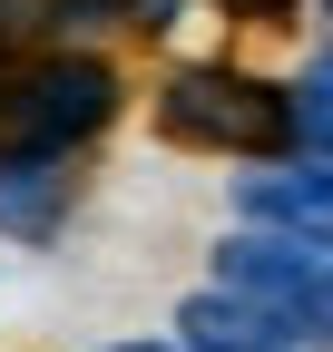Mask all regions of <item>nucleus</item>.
Here are the masks:
<instances>
[{"mask_svg":"<svg viewBox=\"0 0 333 352\" xmlns=\"http://www.w3.org/2000/svg\"><path fill=\"white\" fill-rule=\"evenodd\" d=\"M157 138L265 166V157H294V108H284V78H255L235 59H177L157 78Z\"/></svg>","mask_w":333,"mask_h":352,"instance_id":"f257e3e1","label":"nucleus"},{"mask_svg":"<svg viewBox=\"0 0 333 352\" xmlns=\"http://www.w3.org/2000/svg\"><path fill=\"white\" fill-rule=\"evenodd\" d=\"M118 108H128V78L89 39H59V50H30V59L0 69V147L78 157L89 138L118 127Z\"/></svg>","mask_w":333,"mask_h":352,"instance_id":"f03ea898","label":"nucleus"},{"mask_svg":"<svg viewBox=\"0 0 333 352\" xmlns=\"http://www.w3.org/2000/svg\"><path fill=\"white\" fill-rule=\"evenodd\" d=\"M206 284H235L245 303H265L304 352H333V254H314L294 235H265V226H235L216 245V274Z\"/></svg>","mask_w":333,"mask_h":352,"instance_id":"7ed1b4c3","label":"nucleus"},{"mask_svg":"<svg viewBox=\"0 0 333 352\" xmlns=\"http://www.w3.org/2000/svg\"><path fill=\"white\" fill-rule=\"evenodd\" d=\"M235 226H265V235H294L314 254H333V166L323 157H265L235 176Z\"/></svg>","mask_w":333,"mask_h":352,"instance_id":"20e7f679","label":"nucleus"},{"mask_svg":"<svg viewBox=\"0 0 333 352\" xmlns=\"http://www.w3.org/2000/svg\"><path fill=\"white\" fill-rule=\"evenodd\" d=\"M78 206V166L39 147H0V245H50Z\"/></svg>","mask_w":333,"mask_h":352,"instance_id":"39448f33","label":"nucleus"},{"mask_svg":"<svg viewBox=\"0 0 333 352\" xmlns=\"http://www.w3.org/2000/svg\"><path fill=\"white\" fill-rule=\"evenodd\" d=\"M177 333H186V352H304L265 303H245L235 284H196L177 303Z\"/></svg>","mask_w":333,"mask_h":352,"instance_id":"423d86ee","label":"nucleus"},{"mask_svg":"<svg viewBox=\"0 0 333 352\" xmlns=\"http://www.w3.org/2000/svg\"><path fill=\"white\" fill-rule=\"evenodd\" d=\"M284 108H294V157L333 166V50H314L294 78H284Z\"/></svg>","mask_w":333,"mask_h":352,"instance_id":"0eeeda50","label":"nucleus"},{"mask_svg":"<svg viewBox=\"0 0 333 352\" xmlns=\"http://www.w3.org/2000/svg\"><path fill=\"white\" fill-rule=\"evenodd\" d=\"M216 10H226L235 30H294V20L314 10V0H216Z\"/></svg>","mask_w":333,"mask_h":352,"instance_id":"6e6552de","label":"nucleus"},{"mask_svg":"<svg viewBox=\"0 0 333 352\" xmlns=\"http://www.w3.org/2000/svg\"><path fill=\"white\" fill-rule=\"evenodd\" d=\"M108 352H186V342H108Z\"/></svg>","mask_w":333,"mask_h":352,"instance_id":"1a4fd4ad","label":"nucleus"},{"mask_svg":"<svg viewBox=\"0 0 333 352\" xmlns=\"http://www.w3.org/2000/svg\"><path fill=\"white\" fill-rule=\"evenodd\" d=\"M314 10H323V20H333V0H314Z\"/></svg>","mask_w":333,"mask_h":352,"instance_id":"9d476101","label":"nucleus"}]
</instances>
